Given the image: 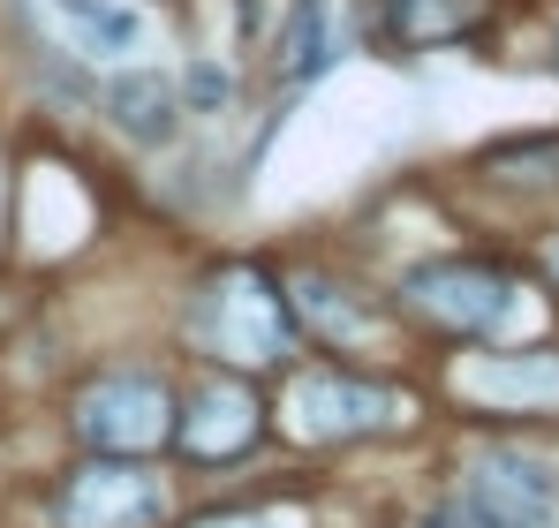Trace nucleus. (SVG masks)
I'll return each instance as SVG.
<instances>
[{
  "instance_id": "1",
  "label": "nucleus",
  "mask_w": 559,
  "mask_h": 528,
  "mask_svg": "<svg viewBox=\"0 0 559 528\" xmlns=\"http://www.w3.org/2000/svg\"><path fill=\"white\" fill-rule=\"evenodd\" d=\"M189 340L219 362H280L287 355V317H280V295L265 287V272H219L197 287L189 302Z\"/></svg>"
},
{
  "instance_id": "2",
  "label": "nucleus",
  "mask_w": 559,
  "mask_h": 528,
  "mask_svg": "<svg viewBox=\"0 0 559 528\" xmlns=\"http://www.w3.org/2000/svg\"><path fill=\"white\" fill-rule=\"evenodd\" d=\"M167 385L152 370H106L76 393V431L98 453H144V445L167 439Z\"/></svg>"
},
{
  "instance_id": "3",
  "label": "nucleus",
  "mask_w": 559,
  "mask_h": 528,
  "mask_svg": "<svg viewBox=\"0 0 559 528\" xmlns=\"http://www.w3.org/2000/svg\"><path fill=\"white\" fill-rule=\"evenodd\" d=\"M159 476L136 468L129 453L114 460H92L61 483V528H152L159 521Z\"/></svg>"
},
{
  "instance_id": "4",
  "label": "nucleus",
  "mask_w": 559,
  "mask_h": 528,
  "mask_svg": "<svg viewBox=\"0 0 559 528\" xmlns=\"http://www.w3.org/2000/svg\"><path fill=\"white\" fill-rule=\"evenodd\" d=\"M408 302L447 333H499L514 310V279L491 264H424L408 272Z\"/></svg>"
},
{
  "instance_id": "5",
  "label": "nucleus",
  "mask_w": 559,
  "mask_h": 528,
  "mask_svg": "<svg viewBox=\"0 0 559 528\" xmlns=\"http://www.w3.org/2000/svg\"><path fill=\"white\" fill-rule=\"evenodd\" d=\"M401 416V393L385 385H364V377H341V370H310L295 377L287 393V423L295 439H356V431H378Z\"/></svg>"
},
{
  "instance_id": "6",
  "label": "nucleus",
  "mask_w": 559,
  "mask_h": 528,
  "mask_svg": "<svg viewBox=\"0 0 559 528\" xmlns=\"http://www.w3.org/2000/svg\"><path fill=\"white\" fill-rule=\"evenodd\" d=\"M476 499L522 528H559V468L522 453V445H491L476 460Z\"/></svg>"
},
{
  "instance_id": "7",
  "label": "nucleus",
  "mask_w": 559,
  "mask_h": 528,
  "mask_svg": "<svg viewBox=\"0 0 559 528\" xmlns=\"http://www.w3.org/2000/svg\"><path fill=\"white\" fill-rule=\"evenodd\" d=\"M250 439H258V400H250V385H235V377H204V385H189L182 445L197 453V460H235Z\"/></svg>"
},
{
  "instance_id": "8",
  "label": "nucleus",
  "mask_w": 559,
  "mask_h": 528,
  "mask_svg": "<svg viewBox=\"0 0 559 528\" xmlns=\"http://www.w3.org/2000/svg\"><path fill=\"white\" fill-rule=\"evenodd\" d=\"M106 113H114V129L129 144H167L175 136V113H182V91H175V76H159V69H121L106 84Z\"/></svg>"
},
{
  "instance_id": "9",
  "label": "nucleus",
  "mask_w": 559,
  "mask_h": 528,
  "mask_svg": "<svg viewBox=\"0 0 559 528\" xmlns=\"http://www.w3.org/2000/svg\"><path fill=\"white\" fill-rule=\"evenodd\" d=\"M462 385L476 400H507V408L559 400V355H491V362H468Z\"/></svg>"
},
{
  "instance_id": "10",
  "label": "nucleus",
  "mask_w": 559,
  "mask_h": 528,
  "mask_svg": "<svg viewBox=\"0 0 559 528\" xmlns=\"http://www.w3.org/2000/svg\"><path fill=\"white\" fill-rule=\"evenodd\" d=\"M53 8H61V23H69L92 53H129V46L144 38V15L121 8V0H53Z\"/></svg>"
},
{
  "instance_id": "11",
  "label": "nucleus",
  "mask_w": 559,
  "mask_h": 528,
  "mask_svg": "<svg viewBox=\"0 0 559 528\" xmlns=\"http://www.w3.org/2000/svg\"><path fill=\"white\" fill-rule=\"evenodd\" d=\"M318 61H325V0H295L280 23V76L302 84V76H318Z\"/></svg>"
},
{
  "instance_id": "12",
  "label": "nucleus",
  "mask_w": 559,
  "mask_h": 528,
  "mask_svg": "<svg viewBox=\"0 0 559 528\" xmlns=\"http://www.w3.org/2000/svg\"><path fill=\"white\" fill-rule=\"evenodd\" d=\"M476 15H484L476 0H393V31L416 38V46H431V38H462Z\"/></svg>"
},
{
  "instance_id": "13",
  "label": "nucleus",
  "mask_w": 559,
  "mask_h": 528,
  "mask_svg": "<svg viewBox=\"0 0 559 528\" xmlns=\"http://www.w3.org/2000/svg\"><path fill=\"white\" fill-rule=\"evenodd\" d=\"M302 317H318L325 333H371V317H364V310H348V302H341V287H325V279H302Z\"/></svg>"
},
{
  "instance_id": "14",
  "label": "nucleus",
  "mask_w": 559,
  "mask_h": 528,
  "mask_svg": "<svg viewBox=\"0 0 559 528\" xmlns=\"http://www.w3.org/2000/svg\"><path fill=\"white\" fill-rule=\"evenodd\" d=\"M424 528H522V521H507L499 506H484V499L468 491L462 506H439V514H431V521H424Z\"/></svg>"
},
{
  "instance_id": "15",
  "label": "nucleus",
  "mask_w": 559,
  "mask_h": 528,
  "mask_svg": "<svg viewBox=\"0 0 559 528\" xmlns=\"http://www.w3.org/2000/svg\"><path fill=\"white\" fill-rule=\"evenodd\" d=\"M189 106H204V113H212V106H227V76H219L212 61H197V69H189Z\"/></svg>"
},
{
  "instance_id": "16",
  "label": "nucleus",
  "mask_w": 559,
  "mask_h": 528,
  "mask_svg": "<svg viewBox=\"0 0 559 528\" xmlns=\"http://www.w3.org/2000/svg\"><path fill=\"white\" fill-rule=\"evenodd\" d=\"M197 528H287L280 514H219V521H197Z\"/></svg>"
},
{
  "instance_id": "17",
  "label": "nucleus",
  "mask_w": 559,
  "mask_h": 528,
  "mask_svg": "<svg viewBox=\"0 0 559 528\" xmlns=\"http://www.w3.org/2000/svg\"><path fill=\"white\" fill-rule=\"evenodd\" d=\"M552 272H559V242H552Z\"/></svg>"
}]
</instances>
